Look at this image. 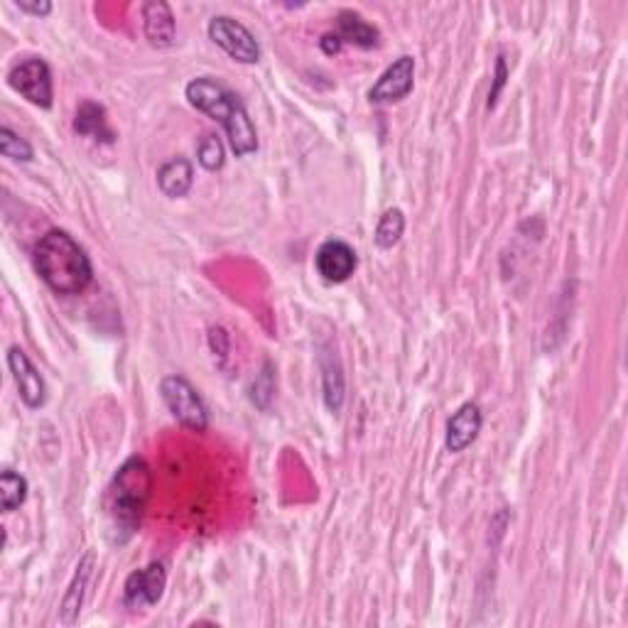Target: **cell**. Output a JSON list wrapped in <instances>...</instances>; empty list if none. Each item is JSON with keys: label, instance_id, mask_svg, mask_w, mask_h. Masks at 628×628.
<instances>
[{"label": "cell", "instance_id": "21", "mask_svg": "<svg viewBox=\"0 0 628 628\" xmlns=\"http://www.w3.org/2000/svg\"><path fill=\"white\" fill-rule=\"evenodd\" d=\"M197 155H199V165H202L204 170H209V172L221 170V167H224V143H221L219 135H214V133L204 135V138L199 140Z\"/></svg>", "mask_w": 628, "mask_h": 628}, {"label": "cell", "instance_id": "8", "mask_svg": "<svg viewBox=\"0 0 628 628\" xmlns=\"http://www.w3.org/2000/svg\"><path fill=\"white\" fill-rule=\"evenodd\" d=\"M415 84V59L410 54L398 57L386 72L378 77L376 84L368 91L371 104H393V101L405 99L413 91Z\"/></svg>", "mask_w": 628, "mask_h": 628}, {"label": "cell", "instance_id": "17", "mask_svg": "<svg viewBox=\"0 0 628 628\" xmlns=\"http://www.w3.org/2000/svg\"><path fill=\"white\" fill-rule=\"evenodd\" d=\"M322 378H324V403L332 413H339L341 403H344V373L334 354L322 356Z\"/></svg>", "mask_w": 628, "mask_h": 628}, {"label": "cell", "instance_id": "12", "mask_svg": "<svg viewBox=\"0 0 628 628\" xmlns=\"http://www.w3.org/2000/svg\"><path fill=\"white\" fill-rule=\"evenodd\" d=\"M481 410L476 403H464L457 413L452 415L447 422V437H445V447L447 452L459 454L464 452L471 442L479 437L481 432Z\"/></svg>", "mask_w": 628, "mask_h": 628}, {"label": "cell", "instance_id": "16", "mask_svg": "<svg viewBox=\"0 0 628 628\" xmlns=\"http://www.w3.org/2000/svg\"><path fill=\"white\" fill-rule=\"evenodd\" d=\"M341 42H351V45L361 47V50H371V47L378 45L381 40V32H378L376 25L366 23L359 13H351V10H344L337 18Z\"/></svg>", "mask_w": 628, "mask_h": 628}, {"label": "cell", "instance_id": "1", "mask_svg": "<svg viewBox=\"0 0 628 628\" xmlns=\"http://www.w3.org/2000/svg\"><path fill=\"white\" fill-rule=\"evenodd\" d=\"M32 261L47 288L57 295H79L89 288L94 270L84 248L67 231H47L32 251Z\"/></svg>", "mask_w": 628, "mask_h": 628}, {"label": "cell", "instance_id": "15", "mask_svg": "<svg viewBox=\"0 0 628 628\" xmlns=\"http://www.w3.org/2000/svg\"><path fill=\"white\" fill-rule=\"evenodd\" d=\"M74 131L84 135V138L99 140V143H113L116 140V133L108 128L106 108L94 104V101H84L79 106L77 116H74Z\"/></svg>", "mask_w": 628, "mask_h": 628}, {"label": "cell", "instance_id": "23", "mask_svg": "<svg viewBox=\"0 0 628 628\" xmlns=\"http://www.w3.org/2000/svg\"><path fill=\"white\" fill-rule=\"evenodd\" d=\"M506 77H508L506 59L498 57V59H496V81H494V89L489 91V108L496 106L498 94H501V89H503V86H506Z\"/></svg>", "mask_w": 628, "mask_h": 628}, {"label": "cell", "instance_id": "5", "mask_svg": "<svg viewBox=\"0 0 628 628\" xmlns=\"http://www.w3.org/2000/svg\"><path fill=\"white\" fill-rule=\"evenodd\" d=\"M209 37L236 62L256 64L261 59V47H258L253 32L229 15H216L209 20Z\"/></svg>", "mask_w": 628, "mask_h": 628}, {"label": "cell", "instance_id": "24", "mask_svg": "<svg viewBox=\"0 0 628 628\" xmlns=\"http://www.w3.org/2000/svg\"><path fill=\"white\" fill-rule=\"evenodd\" d=\"M18 8L23 10V13H30V15H50L52 13V3L50 0H18Z\"/></svg>", "mask_w": 628, "mask_h": 628}, {"label": "cell", "instance_id": "13", "mask_svg": "<svg viewBox=\"0 0 628 628\" xmlns=\"http://www.w3.org/2000/svg\"><path fill=\"white\" fill-rule=\"evenodd\" d=\"M91 575H94V552H86V555L79 560L77 572H74L67 594H64V599H62V609H59L62 624L72 626L74 621L79 619V611H81V604H84V594H86V587H89Z\"/></svg>", "mask_w": 628, "mask_h": 628}, {"label": "cell", "instance_id": "3", "mask_svg": "<svg viewBox=\"0 0 628 628\" xmlns=\"http://www.w3.org/2000/svg\"><path fill=\"white\" fill-rule=\"evenodd\" d=\"M153 494V471L143 457H131L113 474L106 494V511L111 518V528L118 533V543L140 528L143 513Z\"/></svg>", "mask_w": 628, "mask_h": 628}, {"label": "cell", "instance_id": "7", "mask_svg": "<svg viewBox=\"0 0 628 628\" xmlns=\"http://www.w3.org/2000/svg\"><path fill=\"white\" fill-rule=\"evenodd\" d=\"M167 572L162 562H150L143 570H135L123 584V606L126 609H148L165 594Z\"/></svg>", "mask_w": 628, "mask_h": 628}, {"label": "cell", "instance_id": "14", "mask_svg": "<svg viewBox=\"0 0 628 628\" xmlns=\"http://www.w3.org/2000/svg\"><path fill=\"white\" fill-rule=\"evenodd\" d=\"M194 182V170L189 165V160L184 157H172L165 165L157 170V187L162 189V194L170 199H180L192 189Z\"/></svg>", "mask_w": 628, "mask_h": 628}, {"label": "cell", "instance_id": "18", "mask_svg": "<svg viewBox=\"0 0 628 628\" xmlns=\"http://www.w3.org/2000/svg\"><path fill=\"white\" fill-rule=\"evenodd\" d=\"M27 498V481L25 476H20L18 471L3 469L0 474V508L5 513L15 511L18 506H23Z\"/></svg>", "mask_w": 628, "mask_h": 628}, {"label": "cell", "instance_id": "25", "mask_svg": "<svg viewBox=\"0 0 628 628\" xmlns=\"http://www.w3.org/2000/svg\"><path fill=\"white\" fill-rule=\"evenodd\" d=\"M319 47H322L324 54H339L341 47H344V42H341V37L337 35V32H327V35L319 40Z\"/></svg>", "mask_w": 628, "mask_h": 628}, {"label": "cell", "instance_id": "10", "mask_svg": "<svg viewBox=\"0 0 628 628\" xmlns=\"http://www.w3.org/2000/svg\"><path fill=\"white\" fill-rule=\"evenodd\" d=\"M314 263H317L319 275L327 283H346L354 275L356 263L359 261H356V251L349 243L339 241V238H329V241H324L319 246Z\"/></svg>", "mask_w": 628, "mask_h": 628}, {"label": "cell", "instance_id": "19", "mask_svg": "<svg viewBox=\"0 0 628 628\" xmlns=\"http://www.w3.org/2000/svg\"><path fill=\"white\" fill-rule=\"evenodd\" d=\"M405 231V216L400 209H388L383 211L381 221H378L376 226V246L383 248V251H388V248H393L395 243L400 241V236H403Z\"/></svg>", "mask_w": 628, "mask_h": 628}, {"label": "cell", "instance_id": "22", "mask_svg": "<svg viewBox=\"0 0 628 628\" xmlns=\"http://www.w3.org/2000/svg\"><path fill=\"white\" fill-rule=\"evenodd\" d=\"M275 393V381H273V366L265 364L263 373L256 378V383L251 386V400L258 405L261 410H268L270 398Z\"/></svg>", "mask_w": 628, "mask_h": 628}, {"label": "cell", "instance_id": "11", "mask_svg": "<svg viewBox=\"0 0 628 628\" xmlns=\"http://www.w3.org/2000/svg\"><path fill=\"white\" fill-rule=\"evenodd\" d=\"M143 30L150 45L157 50H167V47L175 45V15H172V8L165 0H148L143 5Z\"/></svg>", "mask_w": 628, "mask_h": 628}, {"label": "cell", "instance_id": "20", "mask_svg": "<svg viewBox=\"0 0 628 628\" xmlns=\"http://www.w3.org/2000/svg\"><path fill=\"white\" fill-rule=\"evenodd\" d=\"M0 153H3L5 157H10V160H15V162H30L32 157H35V150H32V145L27 143L25 138H20V135L15 131H10L8 126L0 128Z\"/></svg>", "mask_w": 628, "mask_h": 628}, {"label": "cell", "instance_id": "9", "mask_svg": "<svg viewBox=\"0 0 628 628\" xmlns=\"http://www.w3.org/2000/svg\"><path fill=\"white\" fill-rule=\"evenodd\" d=\"M8 368L13 373V381L27 408H42L47 398L45 381H42L40 371L32 366V361L27 359V354L20 346H10L8 349Z\"/></svg>", "mask_w": 628, "mask_h": 628}, {"label": "cell", "instance_id": "6", "mask_svg": "<svg viewBox=\"0 0 628 628\" xmlns=\"http://www.w3.org/2000/svg\"><path fill=\"white\" fill-rule=\"evenodd\" d=\"M10 89L18 91L32 106L50 108L52 106V72L45 59L30 57L15 64L8 74Z\"/></svg>", "mask_w": 628, "mask_h": 628}, {"label": "cell", "instance_id": "4", "mask_svg": "<svg viewBox=\"0 0 628 628\" xmlns=\"http://www.w3.org/2000/svg\"><path fill=\"white\" fill-rule=\"evenodd\" d=\"M160 393L170 413L175 415L177 422H182L189 430L204 432L209 427V415L204 408L202 398L194 391L192 383L182 376H165L160 383Z\"/></svg>", "mask_w": 628, "mask_h": 628}, {"label": "cell", "instance_id": "2", "mask_svg": "<svg viewBox=\"0 0 628 628\" xmlns=\"http://www.w3.org/2000/svg\"><path fill=\"white\" fill-rule=\"evenodd\" d=\"M187 99L197 111L207 113L209 118L219 121L229 135V145L236 157L251 155L258 150V135L248 118L246 106L234 91L226 89L221 81L214 77H197L187 84Z\"/></svg>", "mask_w": 628, "mask_h": 628}]
</instances>
